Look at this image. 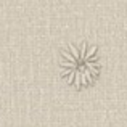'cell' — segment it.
<instances>
[{
	"instance_id": "6da1fadb",
	"label": "cell",
	"mask_w": 127,
	"mask_h": 127,
	"mask_svg": "<svg viewBox=\"0 0 127 127\" xmlns=\"http://www.w3.org/2000/svg\"><path fill=\"white\" fill-rule=\"evenodd\" d=\"M100 71L101 66H100L98 50L92 43H69L61 52L60 72L69 85L81 89L93 84Z\"/></svg>"
}]
</instances>
